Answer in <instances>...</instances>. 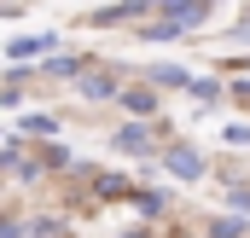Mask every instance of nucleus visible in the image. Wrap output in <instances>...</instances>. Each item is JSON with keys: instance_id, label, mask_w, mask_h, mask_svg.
Returning <instances> with one entry per match:
<instances>
[{"instance_id": "obj_8", "label": "nucleus", "mask_w": 250, "mask_h": 238, "mask_svg": "<svg viewBox=\"0 0 250 238\" xmlns=\"http://www.w3.org/2000/svg\"><path fill=\"white\" fill-rule=\"evenodd\" d=\"M117 105H123L128 117H157V87H151V81H123V87H117Z\"/></svg>"}, {"instance_id": "obj_2", "label": "nucleus", "mask_w": 250, "mask_h": 238, "mask_svg": "<svg viewBox=\"0 0 250 238\" xmlns=\"http://www.w3.org/2000/svg\"><path fill=\"white\" fill-rule=\"evenodd\" d=\"M111 151L117 157H134V163H157V128L146 117H128L117 134H111Z\"/></svg>"}, {"instance_id": "obj_21", "label": "nucleus", "mask_w": 250, "mask_h": 238, "mask_svg": "<svg viewBox=\"0 0 250 238\" xmlns=\"http://www.w3.org/2000/svg\"><path fill=\"white\" fill-rule=\"evenodd\" d=\"M227 41H239V47H250V18H245V23H233V29H227Z\"/></svg>"}, {"instance_id": "obj_5", "label": "nucleus", "mask_w": 250, "mask_h": 238, "mask_svg": "<svg viewBox=\"0 0 250 238\" xmlns=\"http://www.w3.org/2000/svg\"><path fill=\"white\" fill-rule=\"evenodd\" d=\"M117 87H123V76H117L111 64H87V70L76 76V93H82V99H93V105L117 99Z\"/></svg>"}, {"instance_id": "obj_4", "label": "nucleus", "mask_w": 250, "mask_h": 238, "mask_svg": "<svg viewBox=\"0 0 250 238\" xmlns=\"http://www.w3.org/2000/svg\"><path fill=\"white\" fill-rule=\"evenodd\" d=\"M215 6H221V0H151V12H157V18H175L187 35L198 29V23H209Z\"/></svg>"}, {"instance_id": "obj_22", "label": "nucleus", "mask_w": 250, "mask_h": 238, "mask_svg": "<svg viewBox=\"0 0 250 238\" xmlns=\"http://www.w3.org/2000/svg\"><path fill=\"white\" fill-rule=\"evenodd\" d=\"M0 238H23V221H12V215H6V221H0Z\"/></svg>"}, {"instance_id": "obj_1", "label": "nucleus", "mask_w": 250, "mask_h": 238, "mask_svg": "<svg viewBox=\"0 0 250 238\" xmlns=\"http://www.w3.org/2000/svg\"><path fill=\"white\" fill-rule=\"evenodd\" d=\"M157 163L181 180V186H198V180L209 175V157H204L192 139H169V145H157Z\"/></svg>"}, {"instance_id": "obj_7", "label": "nucleus", "mask_w": 250, "mask_h": 238, "mask_svg": "<svg viewBox=\"0 0 250 238\" xmlns=\"http://www.w3.org/2000/svg\"><path fill=\"white\" fill-rule=\"evenodd\" d=\"M53 47H59L53 29H41V35H12V41H6V59L12 64H35V59H47Z\"/></svg>"}, {"instance_id": "obj_10", "label": "nucleus", "mask_w": 250, "mask_h": 238, "mask_svg": "<svg viewBox=\"0 0 250 238\" xmlns=\"http://www.w3.org/2000/svg\"><path fill=\"white\" fill-rule=\"evenodd\" d=\"M87 64L93 59H82V53H47V59H35V70H41V76H59V81H76Z\"/></svg>"}, {"instance_id": "obj_13", "label": "nucleus", "mask_w": 250, "mask_h": 238, "mask_svg": "<svg viewBox=\"0 0 250 238\" xmlns=\"http://www.w3.org/2000/svg\"><path fill=\"white\" fill-rule=\"evenodd\" d=\"M181 35H187V29H181L175 18H157V12H151V23H140V41H146V47H157V41H181Z\"/></svg>"}, {"instance_id": "obj_9", "label": "nucleus", "mask_w": 250, "mask_h": 238, "mask_svg": "<svg viewBox=\"0 0 250 238\" xmlns=\"http://www.w3.org/2000/svg\"><path fill=\"white\" fill-rule=\"evenodd\" d=\"M146 81H151V87H169V93H187V87H192V70L175 64V59H163V64H146Z\"/></svg>"}, {"instance_id": "obj_3", "label": "nucleus", "mask_w": 250, "mask_h": 238, "mask_svg": "<svg viewBox=\"0 0 250 238\" xmlns=\"http://www.w3.org/2000/svg\"><path fill=\"white\" fill-rule=\"evenodd\" d=\"M140 18H151V0H111V6L87 12V29H123V23H140Z\"/></svg>"}, {"instance_id": "obj_11", "label": "nucleus", "mask_w": 250, "mask_h": 238, "mask_svg": "<svg viewBox=\"0 0 250 238\" xmlns=\"http://www.w3.org/2000/svg\"><path fill=\"white\" fill-rule=\"evenodd\" d=\"M204 238H250V215L221 209V215H209V221H204Z\"/></svg>"}, {"instance_id": "obj_16", "label": "nucleus", "mask_w": 250, "mask_h": 238, "mask_svg": "<svg viewBox=\"0 0 250 238\" xmlns=\"http://www.w3.org/2000/svg\"><path fill=\"white\" fill-rule=\"evenodd\" d=\"M41 169H76V151L59 145V139H47V145H41Z\"/></svg>"}, {"instance_id": "obj_24", "label": "nucleus", "mask_w": 250, "mask_h": 238, "mask_svg": "<svg viewBox=\"0 0 250 238\" xmlns=\"http://www.w3.org/2000/svg\"><path fill=\"white\" fill-rule=\"evenodd\" d=\"M233 70H250V59H239V64H233Z\"/></svg>"}, {"instance_id": "obj_17", "label": "nucleus", "mask_w": 250, "mask_h": 238, "mask_svg": "<svg viewBox=\"0 0 250 238\" xmlns=\"http://www.w3.org/2000/svg\"><path fill=\"white\" fill-rule=\"evenodd\" d=\"M18 134H41V139H53V134H59V122L47 117V111H29V117H18Z\"/></svg>"}, {"instance_id": "obj_12", "label": "nucleus", "mask_w": 250, "mask_h": 238, "mask_svg": "<svg viewBox=\"0 0 250 238\" xmlns=\"http://www.w3.org/2000/svg\"><path fill=\"white\" fill-rule=\"evenodd\" d=\"M41 180L47 169H41V157H23V151H0V180Z\"/></svg>"}, {"instance_id": "obj_6", "label": "nucleus", "mask_w": 250, "mask_h": 238, "mask_svg": "<svg viewBox=\"0 0 250 238\" xmlns=\"http://www.w3.org/2000/svg\"><path fill=\"white\" fill-rule=\"evenodd\" d=\"M123 203L140 215V221H157V215H169V203H175V198H169L163 186H128V198H123Z\"/></svg>"}, {"instance_id": "obj_23", "label": "nucleus", "mask_w": 250, "mask_h": 238, "mask_svg": "<svg viewBox=\"0 0 250 238\" xmlns=\"http://www.w3.org/2000/svg\"><path fill=\"white\" fill-rule=\"evenodd\" d=\"M117 238H157V233H151L146 221H134V227H128V233H117Z\"/></svg>"}, {"instance_id": "obj_15", "label": "nucleus", "mask_w": 250, "mask_h": 238, "mask_svg": "<svg viewBox=\"0 0 250 238\" xmlns=\"http://www.w3.org/2000/svg\"><path fill=\"white\" fill-rule=\"evenodd\" d=\"M221 203L239 209V215H250V175H233V180H227V186H221Z\"/></svg>"}, {"instance_id": "obj_20", "label": "nucleus", "mask_w": 250, "mask_h": 238, "mask_svg": "<svg viewBox=\"0 0 250 238\" xmlns=\"http://www.w3.org/2000/svg\"><path fill=\"white\" fill-rule=\"evenodd\" d=\"M227 99H239V105H250V76H233V81H227Z\"/></svg>"}, {"instance_id": "obj_14", "label": "nucleus", "mask_w": 250, "mask_h": 238, "mask_svg": "<svg viewBox=\"0 0 250 238\" xmlns=\"http://www.w3.org/2000/svg\"><path fill=\"white\" fill-rule=\"evenodd\" d=\"M187 93L204 105V111H209V105H221V99H227V81H221V76H192V87H187Z\"/></svg>"}, {"instance_id": "obj_19", "label": "nucleus", "mask_w": 250, "mask_h": 238, "mask_svg": "<svg viewBox=\"0 0 250 238\" xmlns=\"http://www.w3.org/2000/svg\"><path fill=\"white\" fill-rule=\"evenodd\" d=\"M93 186H99V198L111 203V198H128V186H134V180H123V175H93Z\"/></svg>"}, {"instance_id": "obj_18", "label": "nucleus", "mask_w": 250, "mask_h": 238, "mask_svg": "<svg viewBox=\"0 0 250 238\" xmlns=\"http://www.w3.org/2000/svg\"><path fill=\"white\" fill-rule=\"evenodd\" d=\"M221 145L227 151H250V122H227L221 128Z\"/></svg>"}]
</instances>
